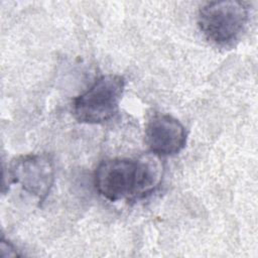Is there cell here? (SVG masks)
Listing matches in <instances>:
<instances>
[{
    "mask_svg": "<svg viewBox=\"0 0 258 258\" xmlns=\"http://www.w3.org/2000/svg\"><path fill=\"white\" fill-rule=\"evenodd\" d=\"M163 169L160 157L151 152L135 159H105L95 170L94 185L110 202L141 199L160 184Z\"/></svg>",
    "mask_w": 258,
    "mask_h": 258,
    "instance_id": "obj_1",
    "label": "cell"
},
{
    "mask_svg": "<svg viewBox=\"0 0 258 258\" xmlns=\"http://www.w3.org/2000/svg\"><path fill=\"white\" fill-rule=\"evenodd\" d=\"M249 9L241 1H212L203 5L198 14V25L211 42L227 46L234 43L245 30Z\"/></svg>",
    "mask_w": 258,
    "mask_h": 258,
    "instance_id": "obj_2",
    "label": "cell"
},
{
    "mask_svg": "<svg viewBox=\"0 0 258 258\" xmlns=\"http://www.w3.org/2000/svg\"><path fill=\"white\" fill-rule=\"evenodd\" d=\"M125 88V80L119 75H104L73 101L74 117L81 123L100 124L113 118L118 112Z\"/></svg>",
    "mask_w": 258,
    "mask_h": 258,
    "instance_id": "obj_3",
    "label": "cell"
},
{
    "mask_svg": "<svg viewBox=\"0 0 258 258\" xmlns=\"http://www.w3.org/2000/svg\"><path fill=\"white\" fill-rule=\"evenodd\" d=\"M8 176L12 183L19 184L41 203L48 196L54 181L53 163L45 154L21 155L11 160Z\"/></svg>",
    "mask_w": 258,
    "mask_h": 258,
    "instance_id": "obj_4",
    "label": "cell"
},
{
    "mask_svg": "<svg viewBox=\"0 0 258 258\" xmlns=\"http://www.w3.org/2000/svg\"><path fill=\"white\" fill-rule=\"evenodd\" d=\"M145 142L150 152L159 157L174 155L185 145V129L176 118L156 113L146 124Z\"/></svg>",
    "mask_w": 258,
    "mask_h": 258,
    "instance_id": "obj_5",
    "label": "cell"
}]
</instances>
